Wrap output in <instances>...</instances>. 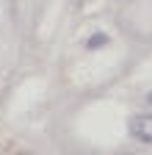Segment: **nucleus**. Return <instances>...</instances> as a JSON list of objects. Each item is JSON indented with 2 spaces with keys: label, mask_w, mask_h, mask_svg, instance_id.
I'll use <instances>...</instances> for the list:
<instances>
[{
  "label": "nucleus",
  "mask_w": 152,
  "mask_h": 155,
  "mask_svg": "<svg viewBox=\"0 0 152 155\" xmlns=\"http://www.w3.org/2000/svg\"><path fill=\"white\" fill-rule=\"evenodd\" d=\"M127 130H130V136L136 141L152 144V114H136V116H130Z\"/></svg>",
  "instance_id": "obj_1"
},
{
  "label": "nucleus",
  "mask_w": 152,
  "mask_h": 155,
  "mask_svg": "<svg viewBox=\"0 0 152 155\" xmlns=\"http://www.w3.org/2000/svg\"><path fill=\"white\" fill-rule=\"evenodd\" d=\"M105 45H108V36L105 33H91V39L86 42L89 50H97V47H105Z\"/></svg>",
  "instance_id": "obj_2"
},
{
  "label": "nucleus",
  "mask_w": 152,
  "mask_h": 155,
  "mask_svg": "<svg viewBox=\"0 0 152 155\" xmlns=\"http://www.w3.org/2000/svg\"><path fill=\"white\" fill-rule=\"evenodd\" d=\"M147 103H149V105H152V91H149V94H147Z\"/></svg>",
  "instance_id": "obj_3"
}]
</instances>
